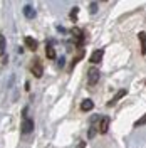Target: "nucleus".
Masks as SVG:
<instances>
[{
  "mask_svg": "<svg viewBox=\"0 0 146 148\" xmlns=\"http://www.w3.org/2000/svg\"><path fill=\"white\" fill-rule=\"evenodd\" d=\"M20 131H22V135H30L34 131V121H32V118H27L25 110L22 113V128H20Z\"/></svg>",
  "mask_w": 146,
  "mask_h": 148,
  "instance_id": "nucleus-1",
  "label": "nucleus"
},
{
  "mask_svg": "<svg viewBox=\"0 0 146 148\" xmlns=\"http://www.w3.org/2000/svg\"><path fill=\"white\" fill-rule=\"evenodd\" d=\"M99 77H101L99 69H98L96 66H91V67L87 69V84H89V86H96V84L99 83Z\"/></svg>",
  "mask_w": 146,
  "mask_h": 148,
  "instance_id": "nucleus-2",
  "label": "nucleus"
},
{
  "mask_svg": "<svg viewBox=\"0 0 146 148\" xmlns=\"http://www.w3.org/2000/svg\"><path fill=\"white\" fill-rule=\"evenodd\" d=\"M30 73L34 74L35 77H42V74H44V67H42V62H40V59H34L32 62H30Z\"/></svg>",
  "mask_w": 146,
  "mask_h": 148,
  "instance_id": "nucleus-3",
  "label": "nucleus"
},
{
  "mask_svg": "<svg viewBox=\"0 0 146 148\" xmlns=\"http://www.w3.org/2000/svg\"><path fill=\"white\" fill-rule=\"evenodd\" d=\"M109 123H111L109 116H101V118H99V133H101V135H106V133H108Z\"/></svg>",
  "mask_w": 146,
  "mask_h": 148,
  "instance_id": "nucleus-4",
  "label": "nucleus"
},
{
  "mask_svg": "<svg viewBox=\"0 0 146 148\" xmlns=\"http://www.w3.org/2000/svg\"><path fill=\"white\" fill-rule=\"evenodd\" d=\"M71 34H72V36L76 37V46H77V47H81L82 44H84V32H82L81 29L74 27L72 30H71Z\"/></svg>",
  "mask_w": 146,
  "mask_h": 148,
  "instance_id": "nucleus-5",
  "label": "nucleus"
},
{
  "mask_svg": "<svg viewBox=\"0 0 146 148\" xmlns=\"http://www.w3.org/2000/svg\"><path fill=\"white\" fill-rule=\"evenodd\" d=\"M102 56H104V51L102 49H98V51H94L91 54V57H89V61H91V64H99L101 61H102Z\"/></svg>",
  "mask_w": 146,
  "mask_h": 148,
  "instance_id": "nucleus-6",
  "label": "nucleus"
},
{
  "mask_svg": "<svg viewBox=\"0 0 146 148\" xmlns=\"http://www.w3.org/2000/svg\"><path fill=\"white\" fill-rule=\"evenodd\" d=\"M46 56H47V59H55V49H54V42H52V40H47Z\"/></svg>",
  "mask_w": 146,
  "mask_h": 148,
  "instance_id": "nucleus-7",
  "label": "nucleus"
},
{
  "mask_svg": "<svg viewBox=\"0 0 146 148\" xmlns=\"http://www.w3.org/2000/svg\"><path fill=\"white\" fill-rule=\"evenodd\" d=\"M24 15H25L27 18H34L35 17V9H34L32 3H27V5L24 7Z\"/></svg>",
  "mask_w": 146,
  "mask_h": 148,
  "instance_id": "nucleus-8",
  "label": "nucleus"
},
{
  "mask_svg": "<svg viewBox=\"0 0 146 148\" xmlns=\"http://www.w3.org/2000/svg\"><path fill=\"white\" fill-rule=\"evenodd\" d=\"M24 42H25V46H27L30 51H37V47H39V42H37L34 37H29V36H27Z\"/></svg>",
  "mask_w": 146,
  "mask_h": 148,
  "instance_id": "nucleus-9",
  "label": "nucleus"
},
{
  "mask_svg": "<svg viewBox=\"0 0 146 148\" xmlns=\"http://www.w3.org/2000/svg\"><path fill=\"white\" fill-rule=\"evenodd\" d=\"M124 96H126V89H119L118 94H116V96H114V98H113L109 103H108V106H113V104H116V103H118L121 98H124Z\"/></svg>",
  "mask_w": 146,
  "mask_h": 148,
  "instance_id": "nucleus-10",
  "label": "nucleus"
},
{
  "mask_svg": "<svg viewBox=\"0 0 146 148\" xmlns=\"http://www.w3.org/2000/svg\"><path fill=\"white\" fill-rule=\"evenodd\" d=\"M92 108H94L92 99H82V103H81V110L82 111H91Z\"/></svg>",
  "mask_w": 146,
  "mask_h": 148,
  "instance_id": "nucleus-11",
  "label": "nucleus"
},
{
  "mask_svg": "<svg viewBox=\"0 0 146 148\" xmlns=\"http://www.w3.org/2000/svg\"><path fill=\"white\" fill-rule=\"evenodd\" d=\"M5 49H7V39L3 34H0V57L5 54Z\"/></svg>",
  "mask_w": 146,
  "mask_h": 148,
  "instance_id": "nucleus-12",
  "label": "nucleus"
},
{
  "mask_svg": "<svg viewBox=\"0 0 146 148\" xmlns=\"http://www.w3.org/2000/svg\"><path fill=\"white\" fill-rule=\"evenodd\" d=\"M138 39H139V46H141V54H146V47H145V32H139V34H138Z\"/></svg>",
  "mask_w": 146,
  "mask_h": 148,
  "instance_id": "nucleus-13",
  "label": "nucleus"
},
{
  "mask_svg": "<svg viewBox=\"0 0 146 148\" xmlns=\"http://www.w3.org/2000/svg\"><path fill=\"white\" fill-rule=\"evenodd\" d=\"M77 12H79V9H77V7H74L72 12H71V18H72V22H76V18H77Z\"/></svg>",
  "mask_w": 146,
  "mask_h": 148,
  "instance_id": "nucleus-14",
  "label": "nucleus"
},
{
  "mask_svg": "<svg viewBox=\"0 0 146 148\" xmlns=\"http://www.w3.org/2000/svg\"><path fill=\"white\" fill-rule=\"evenodd\" d=\"M89 10H91V14H96V10H98V3L91 2V3H89Z\"/></svg>",
  "mask_w": 146,
  "mask_h": 148,
  "instance_id": "nucleus-15",
  "label": "nucleus"
},
{
  "mask_svg": "<svg viewBox=\"0 0 146 148\" xmlns=\"http://www.w3.org/2000/svg\"><path fill=\"white\" fill-rule=\"evenodd\" d=\"M141 125H145V116H141V118H139V121L136 123V126H141Z\"/></svg>",
  "mask_w": 146,
  "mask_h": 148,
  "instance_id": "nucleus-16",
  "label": "nucleus"
}]
</instances>
